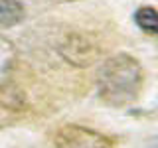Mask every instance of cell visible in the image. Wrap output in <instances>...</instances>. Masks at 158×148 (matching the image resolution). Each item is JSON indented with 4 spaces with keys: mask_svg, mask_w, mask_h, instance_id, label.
I'll list each match as a JSON object with an SVG mask.
<instances>
[{
    "mask_svg": "<svg viewBox=\"0 0 158 148\" xmlns=\"http://www.w3.org/2000/svg\"><path fill=\"white\" fill-rule=\"evenodd\" d=\"M144 73L140 63L128 53H115L99 65L97 91L109 107H127L140 95Z\"/></svg>",
    "mask_w": 158,
    "mask_h": 148,
    "instance_id": "obj_1",
    "label": "cell"
},
{
    "mask_svg": "<svg viewBox=\"0 0 158 148\" xmlns=\"http://www.w3.org/2000/svg\"><path fill=\"white\" fill-rule=\"evenodd\" d=\"M59 53L73 67H87L101 57V49L97 43L89 36L77 32H71L63 38V42L59 43Z\"/></svg>",
    "mask_w": 158,
    "mask_h": 148,
    "instance_id": "obj_2",
    "label": "cell"
},
{
    "mask_svg": "<svg viewBox=\"0 0 158 148\" xmlns=\"http://www.w3.org/2000/svg\"><path fill=\"white\" fill-rule=\"evenodd\" d=\"M56 148H113V142L89 126L63 125L56 132Z\"/></svg>",
    "mask_w": 158,
    "mask_h": 148,
    "instance_id": "obj_3",
    "label": "cell"
},
{
    "mask_svg": "<svg viewBox=\"0 0 158 148\" xmlns=\"http://www.w3.org/2000/svg\"><path fill=\"white\" fill-rule=\"evenodd\" d=\"M26 16V10L18 0H0V28H12Z\"/></svg>",
    "mask_w": 158,
    "mask_h": 148,
    "instance_id": "obj_4",
    "label": "cell"
},
{
    "mask_svg": "<svg viewBox=\"0 0 158 148\" xmlns=\"http://www.w3.org/2000/svg\"><path fill=\"white\" fill-rule=\"evenodd\" d=\"M16 63V47L8 38L0 36V85L8 81Z\"/></svg>",
    "mask_w": 158,
    "mask_h": 148,
    "instance_id": "obj_5",
    "label": "cell"
},
{
    "mask_svg": "<svg viewBox=\"0 0 158 148\" xmlns=\"http://www.w3.org/2000/svg\"><path fill=\"white\" fill-rule=\"evenodd\" d=\"M0 105L6 109H12V111H20L26 105V97H24V93L20 89H16L10 81H6L0 85Z\"/></svg>",
    "mask_w": 158,
    "mask_h": 148,
    "instance_id": "obj_6",
    "label": "cell"
},
{
    "mask_svg": "<svg viewBox=\"0 0 158 148\" xmlns=\"http://www.w3.org/2000/svg\"><path fill=\"white\" fill-rule=\"evenodd\" d=\"M135 22L144 34H158V10L152 6H140L135 12Z\"/></svg>",
    "mask_w": 158,
    "mask_h": 148,
    "instance_id": "obj_7",
    "label": "cell"
}]
</instances>
